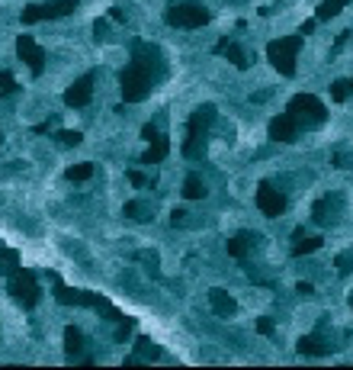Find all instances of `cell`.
Segmentation results:
<instances>
[{"label": "cell", "instance_id": "obj_1", "mask_svg": "<svg viewBox=\"0 0 353 370\" xmlns=\"http://www.w3.org/2000/svg\"><path fill=\"white\" fill-rule=\"evenodd\" d=\"M161 77H164L161 49L148 46V42H135V46H132V61H128L119 75L122 100H126V103H142Z\"/></svg>", "mask_w": 353, "mask_h": 370}, {"label": "cell", "instance_id": "obj_2", "mask_svg": "<svg viewBox=\"0 0 353 370\" xmlns=\"http://www.w3.org/2000/svg\"><path fill=\"white\" fill-rule=\"evenodd\" d=\"M215 122V106L203 103L189 113L187 122V139H183V155L187 158H203L206 155V139H209V126Z\"/></svg>", "mask_w": 353, "mask_h": 370}, {"label": "cell", "instance_id": "obj_3", "mask_svg": "<svg viewBox=\"0 0 353 370\" xmlns=\"http://www.w3.org/2000/svg\"><path fill=\"white\" fill-rule=\"evenodd\" d=\"M286 113L299 122V129H318L328 120V106L315 97V94H295L286 106Z\"/></svg>", "mask_w": 353, "mask_h": 370}, {"label": "cell", "instance_id": "obj_4", "mask_svg": "<svg viewBox=\"0 0 353 370\" xmlns=\"http://www.w3.org/2000/svg\"><path fill=\"white\" fill-rule=\"evenodd\" d=\"M299 49H302V32L299 36L273 39L270 46H267V58H270V65L283 77H293L295 75V61H299Z\"/></svg>", "mask_w": 353, "mask_h": 370}, {"label": "cell", "instance_id": "obj_5", "mask_svg": "<svg viewBox=\"0 0 353 370\" xmlns=\"http://www.w3.org/2000/svg\"><path fill=\"white\" fill-rule=\"evenodd\" d=\"M55 300L61 302V306H91V310H103L106 316H113L116 322H119V312L109 306V300H103L100 293H87V290H71V287H65L58 277H55Z\"/></svg>", "mask_w": 353, "mask_h": 370}, {"label": "cell", "instance_id": "obj_6", "mask_svg": "<svg viewBox=\"0 0 353 370\" xmlns=\"http://www.w3.org/2000/svg\"><path fill=\"white\" fill-rule=\"evenodd\" d=\"M164 20H167V26H177V30H199V26H206L212 20V13L203 4L187 0V4H173L164 13Z\"/></svg>", "mask_w": 353, "mask_h": 370}, {"label": "cell", "instance_id": "obj_7", "mask_svg": "<svg viewBox=\"0 0 353 370\" xmlns=\"http://www.w3.org/2000/svg\"><path fill=\"white\" fill-rule=\"evenodd\" d=\"M81 7V0H48V4H29L20 13L23 23H42V20H61V16L74 13Z\"/></svg>", "mask_w": 353, "mask_h": 370}, {"label": "cell", "instance_id": "obj_8", "mask_svg": "<svg viewBox=\"0 0 353 370\" xmlns=\"http://www.w3.org/2000/svg\"><path fill=\"white\" fill-rule=\"evenodd\" d=\"M7 290H10V296H13L16 302H23L26 310H32V306L39 302V296H42V290H39L32 271H26V267H16V271L10 274Z\"/></svg>", "mask_w": 353, "mask_h": 370}, {"label": "cell", "instance_id": "obj_9", "mask_svg": "<svg viewBox=\"0 0 353 370\" xmlns=\"http://www.w3.org/2000/svg\"><path fill=\"white\" fill-rule=\"evenodd\" d=\"M257 210H260L267 219H279L286 212V197L270 181H260V187H257Z\"/></svg>", "mask_w": 353, "mask_h": 370}, {"label": "cell", "instance_id": "obj_10", "mask_svg": "<svg viewBox=\"0 0 353 370\" xmlns=\"http://www.w3.org/2000/svg\"><path fill=\"white\" fill-rule=\"evenodd\" d=\"M16 55H20V58L29 65V71L36 77L46 71V49L39 46L32 36H16Z\"/></svg>", "mask_w": 353, "mask_h": 370}, {"label": "cell", "instance_id": "obj_11", "mask_svg": "<svg viewBox=\"0 0 353 370\" xmlns=\"http://www.w3.org/2000/svg\"><path fill=\"white\" fill-rule=\"evenodd\" d=\"M93 81H97V75H93V71L81 75L68 87V91H65V103H68L71 110H81V106H87V103H91V97H93Z\"/></svg>", "mask_w": 353, "mask_h": 370}, {"label": "cell", "instance_id": "obj_12", "mask_svg": "<svg viewBox=\"0 0 353 370\" xmlns=\"http://www.w3.org/2000/svg\"><path fill=\"white\" fill-rule=\"evenodd\" d=\"M299 132H302L299 122H295L289 113H279V116H273L270 120V139L273 142H295Z\"/></svg>", "mask_w": 353, "mask_h": 370}, {"label": "cell", "instance_id": "obj_13", "mask_svg": "<svg viewBox=\"0 0 353 370\" xmlns=\"http://www.w3.org/2000/svg\"><path fill=\"white\" fill-rule=\"evenodd\" d=\"M260 242V235L257 232H238L234 235V238H228V257H238V261H244V257H248V251L254 248V245Z\"/></svg>", "mask_w": 353, "mask_h": 370}, {"label": "cell", "instance_id": "obj_14", "mask_svg": "<svg viewBox=\"0 0 353 370\" xmlns=\"http://www.w3.org/2000/svg\"><path fill=\"white\" fill-rule=\"evenodd\" d=\"M209 306H212V312H215V316H225V319L238 312V302H234V296L225 293L222 287H212L209 290Z\"/></svg>", "mask_w": 353, "mask_h": 370}, {"label": "cell", "instance_id": "obj_15", "mask_svg": "<svg viewBox=\"0 0 353 370\" xmlns=\"http://www.w3.org/2000/svg\"><path fill=\"white\" fill-rule=\"evenodd\" d=\"M299 355H331L338 345H331L324 335H305V338H299Z\"/></svg>", "mask_w": 353, "mask_h": 370}, {"label": "cell", "instance_id": "obj_16", "mask_svg": "<svg viewBox=\"0 0 353 370\" xmlns=\"http://www.w3.org/2000/svg\"><path fill=\"white\" fill-rule=\"evenodd\" d=\"M215 52H218V55H225V58L232 61V65H234L238 71H244V68L251 65V61H248V55H244V49H241V46H234V42H228V39H218Z\"/></svg>", "mask_w": 353, "mask_h": 370}, {"label": "cell", "instance_id": "obj_17", "mask_svg": "<svg viewBox=\"0 0 353 370\" xmlns=\"http://www.w3.org/2000/svg\"><path fill=\"white\" fill-rule=\"evenodd\" d=\"M167 151H171V142H167V136L158 132V139L148 142V151L142 155V165H161V161L167 158Z\"/></svg>", "mask_w": 353, "mask_h": 370}, {"label": "cell", "instance_id": "obj_18", "mask_svg": "<svg viewBox=\"0 0 353 370\" xmlns=\"http://www.w3.org/2000/svg\"><path fill=\"white\" fill-rule=\"evenodd\" d=\"M81 351H84V335H81V328L68 325V328H65V355H68V357H77Z\"/></svg>", "mask_w": 353, "mask_h": 370}, {"label": "cell", "instance_id": "obj_19", "mask_svg": "<svg viewBox=\"0 0 353 370\" xmlns=\"http://www.w3.org/2000/svg\"><path fill=\"white\" fill-rule=\"evenodd\" d=\"M347 4H350V0H321L318 10H315V20H318V23H324V20H331V16H338Z\"/></svg>", "mask_w": 353, "mask_h": 370}, {"label": "cell", "instance_id": "obj_20", "mask_svg": "<svg viewBox=\"0 0 353 370\" xmlns=\"http://www.w3.org/2000/svg\"><path fill=\"white\" fill-rule=\"evenodd\" d=\"M295 245H293V257H302V255H312V251H318L324 245V238H305V235H293Z\"/></svg>", "mask_w": 353, "mask_h": 370}, {"label": "cell", "instance_id": "obj_21", "mask_svg": "<svg viewBox=\"0 0 353 370\" xmlns=\"http://www.w3.org/2000/svg\"><path fill=\"white\" fill-rule=\"evenodd\" d=\"M183 197H187V200H203V197H206V184H203V177L189 174L187 181H183Z\"/></svg>", "mask_w": 353, "mask_h": 370}, {"label": "cell", "instance_id": "obj_22", "mask_svg": "<svg viewBox=\"0 0 353 370\" xmlns=\"http://www.w3.org/2000/svg\"><path fill=\"white\" fill-rule=\"evenodd\" d=\"M135 357H138V361H142V357H151V361H158V357H161V347L154 345V341H151L148 335H142V338L135 341Z\"/></svg>", "mask_w": 353, "mask_h": 370}, {"label": "cell", "instance_id": "obj_23", "mask_svg": "<svg viewBox=\"0 0 353 370\" xmlns=\"http://www.w3.org/2000/svg\"><path fill=\"white\" fill-rule=\"evenodd\" d=\"M16 267H20V251H13V248H0V274H13Z\"/></svg>", "mask_w": 353, "mask_h": 370}, {"label": "cell", "instance_id": "obj_24", "mask_svg": "<svg viewBox=\"0 0 353 370\" xmlns=\"http://www.w3.org/2000/svg\"><path fill=\"white\" fill-rule=\"evenodd\" d=\"M312 219L318 222V226H328L334 216H331V197H321L315 206H312Z\"/></svg>", "mask_w": 353, "mask_h": 370}, {"label": "cell", "instance_id": "obj_25", "mask_svg": "<svg viewBox=\"0 0 353 370\" xmlns=\"http://www.w3.org/2000/svg\"><path fill=\"white\" fill-rule=\"evenodd\" d=\"M65 177H68V181H74V184L91 181V177H93V165H91V161H84V165H71L68 171H65Z\"/></svg>", "mask_w": 353, "mask_h": 370}, {"label": "cell", "instance_id": "obj_26", "mask_svg": "<svg viewBox=\"0 0 353 370\" xmlns=\"http://www.w3.org/2000/svg\"><path fill=\"white\" fill-rule=\"evenodd\" d=\"M353 94V77H340V81L331 84V100H338V103H344L347 97Z\"/></svg>", "mask_w": 353, "mask_h": 370}, {"label": "cell", "instance_id": "obj_27", "mask_svg": "<svg viewBox=\"0 0 353 370\" xmlns=\"http://www.w3.org/2000/svg\"><path fill=\"white\" fill-rule=\"evenodd\" d=\"M122 212H126L128 219H135V222H148V219H151V210H148L145 203H138V200H128Z\"/></svg>", "mask_w": 353, "mask_h": 370}, {"label": "cell", "instance_id": "obj_28", "mask_svg": "<svg viewBox=\"0 0 353 370\" xmlns=\"http://www.w3.org/2000/svg\"><path fill=\"white\" fill-rule=\"evenodd\" d=\"M55 139H58V145H65V148H77V145L84 142V136L77 132V129H61Z\"/></svg>", "mask_w": 353, "mask_h": 370}, {"label": "cell", "instance_id": "obj_29", "mask_svg": "<svg viewBox=\"0 0 353 370\" xmlns=\"http://www.w3.org/2000/svg\"><path fill=\"white\" fill-rule=\"evenodd\" d=\"M334 267H338L340 277H347V274H350V267H353V251H340V255L334 257Z\"/></svg>", "mask_w": 353, "mask_h": 370}, {"label": "cell", "instance_id": "obj_30", "mask_svg": "<svg viewBox=\"0 0 353 370\" xmlns=\"http://www.w3.org/2000/svg\"><path fill=\"white\" fill-rule=\"evenodd\" d=\"M16 91V77L10 71H0V97H10Z\"/></svg>", "mask_w": 353, "mask_h": 370}, {"label": "cell", "instance_id": "obj_31", "mask_svg": "<svg viewBox=\"0 0 353 370\" xmlns=\"http://www.w3.org/2000/svg\"><path fill=\"white\" fill-rule=\"evenodd\" d=\"M135 261H142V264H148V271H154L158 274V255H154V251H135Z\"/></svg>", "mask_w": 353, "mask_h": 370}, {"label": "cell", "instance_id": "obj_32", "mask_svg": "<svg viewBox=\"0 0 353 370\" xmlns=\"http://www.w3.org/2000/svg\"><path fill=\"white\" fill-rule=\"evenodd\" d=\"M132 328H135V322H132V319H119V328H116V341H126L128 335H132Z\"/></svg>", "mask_w": 353, "mask_h": 370}, {"label": "cell", "instance_id": "obj_33", "mask_svg": "<svg viewBox=\"0 0 353 370\" xmlns=\"http://www.w3.org/2000/svg\"><path fill=\"white\" fill-rule=\"evenodd\" d=\"M257 332L270 338V335L277 332V322H273V319H267V316H263V319H257Z\"/></svg>", "mask_w": 353, "mask_h": 370}, {"label": "cell", "instance_id": "obj_34", "mask_svg": "<svg viewBox=\"0 0 353 370\" xmlns=\"http://www.w3.org/2000/svg\"><path fill=\"white\" fill-rule=\"evenodd\" d=\"M331 165L347 171V167H350V155H347V151H334V155H331Z\"/></svg>", "mask_w": 353, "mask_h": 370}, {"label": "cell", "instance_id": "obj_35", "mask_svg": "<svg viewBox=\"0 0 353 370\" xmlns=\"http://www.w3.org/2000/svg\"><path fill=\"white\" fill-rule=\"evenodd\" d=\"M128 181L135 184V187H148V177H145L142 171H132V174H128Z\"/></svg>", "mask_w": 353, "mask_h": 370}, {"label": "cell", "instance_id": "obj_36", "mask_svg": "<svg viewBox=\"0 0 353 370\" xmlns=\"http://www.w3.org/2000/svg\"><path fill=\"white\" fill-rule=\"evenodd\" d=\"M171 222H173V226H183V222H187V212H183V210H173V212H171Z\"/></svg>", "mask_w": 353, "mask_h": 370}, {"label": "cell", "instance_id": "obj_37", "mask_svg": "<svg viewBox=\"0 0 353 370\" xmlns=\"http://www.w3.org/2000/svg\"><path fill=\"white\" fill-rule=\"evenodd\" d=\"M142 136L148 139V142H151V139H158V126H151V122H148V126L142 129Z\"/></svg>", "mask_w": 353, "mask_h": 370}, {"label": "cell", "instance_id": "obj_38", "mask_svg": "<svg viewBox=\"0 0 353 370\" xmlns=\"http://www.w3.org/2000/svg\"><path fill=\"white\" fill-rule=\"evenodd\" d=\"M350 36H353L350 30H344V32H340V36H338V42H334V52H338L340 46H347V39H350Z\"/></svg>", "mask_w": 353, "mask_h": 370}, {"label": "cell", "instance_id": "obj_39", "mask_svg": "<svg viewBox=\"0 0 353 370\" xmlns=\"http://www.w3.org/2000/svg\"><path fill=\"white\" fill-rule=\"evenodd\" d=\"M109 16H113L116 23H126V13H122V10H119V7H113V10H109Z\"/></svg>", "mask_w": 353, "mask_h": 370}, {"label": "cell", "instance_id": "obj_40", "mask_svg": "<svg viewBox=\"0 0 353 370\" xmlns=\"http://www.w3.org/2000/svg\"><path fill=\"white\" fill-rule=\"evenodd\" d=\"M315 23H318V20H305V23H302V36H308V32H312V30H315Z\"/></svg>", "mask_w": 353, "mask_h": 370}, {"label": "cell", "instance_id": "obj_41", "mask_svg": "<svg viewBox=\"0 0 353 370\" xmlns=\"http://www.w3.org/2000/svg\"><path fill=\"white\" fill-rule=\"evenodd\" d=\"M295 290H299V293H305V296H312V293H315V287H312V283H305V280H302V283H299Z\"/></svg>", "mask_w": 353, "mask_h": 370}, {"label": "cell", "instance_id": "obj_42", "mask_svg": "<svg viewBox=\"0 0 353 370\" xmlns=\"http://www.w3.org/2000/svg\"><path fill=\"white\" fill-rule=\"evenodd\" d=\"M0 145H4V132H0Z\"/></svg>", "mask_w": 353, "mask_h": 370}, {"label": "cell", "instance_id": "obj_43", "mask_svg": "<svg viewBox=\"0 0 353 370\" xmlns=\"http://www.w3.org/2000/svg\"><path fill=\"white\" fill-rule=\"evenodd\" d=\"M350 310H353V296H350Z\"/></svg>", "mask_w": 353, "mask_h": 370}]
</instances>
